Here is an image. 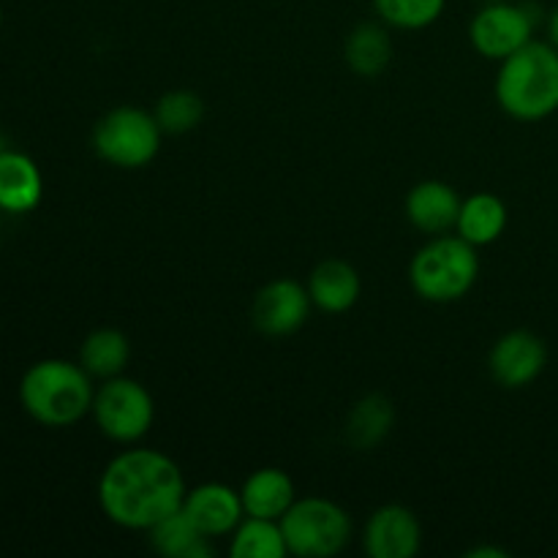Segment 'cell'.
Wrapping results in <instances>:
<instances>
[{"label":"cell","mask_w":558,"mask_h":558,"mask_svg":"<svg viewBox=\"0 0 558 558\" xmlns=\"http://www.w3.org/2000/svg\"><path fill=\"white\" fill-rule=\"evenodd\" d=\"M185 490L183 472L167 452L134 447L104 466L98 505L114 526L147 532L183 507Z\"/></svg>","instance_id":"6da1fadb"},{"label":"cell","mask_w":558,"mask_h":558,"mask_svg":"<svg viewBox=\"0 0 558 558\" xmlns=\"http://www.w3.org/2000/svg\"><path fill=\"white\" fill-rule=\"evenodd\" d=\"M496 101L521 123H539L558 112V49L550 41H532L499 63Z\"/></svg>","instance_id":"7a4b0ae2"},{"label":"cell","mask_w":558,"mask_h":558,"mask_svg":"<svg viewBox=\"0 0 558 558\" xmlns=\"http://www.w3.org/2000/svg\"><path fill=\"white\" fill-rule=\"evenodd\" d=\"M93 376L69 360H38L20 381V403L44 428H69L93 412Z\"/></svg>","instance_id":"3957f363"},{"label":"cell","mask_w":558,"mask_h":558,"mask_svg":"<svg viewBox=\"0 0 558 558\" xmlns=\"http://www.w3.org/2000/svg\"><path fill=\"white\" fill-rule=\"evenodd\" d=\"M480 276V256L461 234L430 238L409 265V283L423 300L436 305L458 303L472 292Z\"/></svg>","instance_id":"277c9868"},{"label":"cell","mask_w":558,"mask_h":558,"mask_svg":"<svg viewBox=\"0 0 558 558\" xmlns=\"http://www.w3.org/2000/svg\"><path fill=\"white\" fill-rule=\"evenodd\" d=\"M289 556L332 558L347 550L352 539V518L341 505L322 496H305L281 518Z\"/></svg>","instance_id":"5b68a950"},{"label":"cell","mask_w":558,"mask_h":558,"mask_svg":"<svg viewBox=\"0 0 558 558\" xmlns=\"http://www.w3.org/2000/svg\"><path fill=\"white\" fill-rule=\"evenodd\" d=\"M161 125L156 114L140 107H114L93 129V150L118 169H142L161 150Z\"/></svg>","instance_id":"8992f818"},{"label":"cell","mask_w":558,"mask_h":558,"mask_svg":"<svg viewBox=\"0 0 558 558\" xmlns=\"http://www.w3.org/2000/svg\"><path fill=\"white\" fill-rule=\"evenodd\" d=\"M93 420L114 445H136L145 439L156 420V401L142 381L114 376L101 381L93 398Z\"/></svg>","instance_id":"52a82bcc"},{"label":"cell","mask_w":558,"mask_h":558,"mask_svg":"<svg viewBox=\"0 0 558 558\" xmlns=\"http://www.w3.org/2000/svg\"><path fill=\"white\" fill-rule=\"evenodd\" d=\"M534 27L537 16L526 3L499 0V3H485L474 14V20L469 22V41L483 58L501 63L532 41Z\"/></svg>","instance_id":"ba28073f"},{"label":"cell","mask_w":558,"mask_h":558,"mask_svg":"<svg viewBox=\"0 0 558 558\" xmlns=\"http://www.w3.org/2000/svg\"><path fill=\"white\" fill-rule=\"evenodd\" d=\"M311 308L314 303H311L308 287L294 278H276L254 294L251 322L267 338L294 336L308 322Z\"/></svg>","instance_id":"9c48e42d"},{"label":"cell","mask_w":558,"mask_h":558,"mask_svg":"<svg viewBox=\"0 0 558 558\" xmlns=\"http://www.w3.org/2000/svg\"><path fill=\"white\" fill-rule=\"evenodd\" d=\"M548 347L532 330H510L490 347L488 371L505 390H523L543 376Z\"/></svg>","instance_id":"30bf717a"},{"label":"cell","mask_w":558,"mask_h":558,"mask_svg":"<svg viewBox=\"0 0 558 558\" xmlns=\"http://www.w3.org/2000/svg\"><path fill=\"white\" fill-rule=\"evenodd\" d=\"M363 548L371 558H412L423 548V526L403 505H385L368 518Z\"/></svg>","instance_id":"8fae6325"},{"label":"cell","mask_w":558,"mask_h":558,"mask_svg":"<svg viewBox=\"0 0 558 558\" xmlns=\"http://www.w3.org/2000/svg\"><path fill=\"white\" fill-rule=\"evenodd\" d=\"M180 510L210 539L229 537L245 518L240 490L229 488L223 483H202L196 488L185 490Z\"/></svg>","instance_id":"7c38bea8"},{"label":"cell","mask_w":558,"mask_h":558,"mask_svg":"<svg viewBox=\"0 0 558 558\" xmlns=\"http://www.w3.org/2000/svg\"><path fill=\"white\" fill-rule=\"evenodd\" d=\"M463 199L445 180H423L407 194V218L428 238L450 234L461 216Z\"/></svg>","instance_id":"4fadbf2b"},{"label":"cell","mask_w":558,"mask_h":558,"mask_svg":"<svg viewBox=\"0 0 558 558\" xmlns=\"http://www.w3.org/2000/svg\"><path fill=\"white\" fill-rule=\"evenodd\" d=\"M308 294L314 308L325 314H347L354 308L363 292L360 272L343 259H325L311 270L308 276Z\"/></svg>","instance_id":"5bb4252c"},{"label":"cell","mask_w":558,"mask_h":558,"mask_svg":"<svg viewBox=\"0 0 558 558\" xmlns=\"http://www.w3.org/2000/svg\"><path fill=\"white\" fill-rule=\"evenodd\" d=\"M44 196V180L36 161L25 153H0V210L11 216L36 210Z\"/></svg>","instance_id":"9a60e30c"},{"label":"cell","mask_w":558,"mask_h":558,"mask_svg":"<svg viewBox=\"0 0 558 558\" xmlns=\"http://www.w3.org/2000/svg\"><path fill=\"white\" fill-rule=\"evenodd\" d=\"M245 515L265 518V521H281L289 507L298 501L294 496V483L283 469L265 466L256 469L240 488Z\"/></svg>","instance_id":"2e32d148"},{"label":"cell","mask_w":558,"mask_h":558,"mask_svg":"<svg viewBox=\"0 0 558 558\" xmlns=\"http://www.w3.org/2000/svg\"><path fill=\"white\" fill-rule=\"evenodd\" d=\"M392 425H396L392 401L387 396H381V392H371V396L360 398L352 407V412H349L343 439H347V445L352 450L368 452L390 436Z\"/></svg>","instance_id":"e0dca14e"},{"label":"cell","mask_w":558,"mask_h":558,"mask_svg":"<svg viewBox=\"0 0 558 558\" xmlns=\"http://www.w3.org/2000/svg\"><path fill=\"white\" fill-rule=\"evenodd\" d=\"M343 60L363 80H376L385 74L392 60V38L385 22H360L343 44Z\"/></svg>","instance_id":"ac0fdd59"},{"label":"cell","mask_w":558,"mask_h":558,"mask_svg":"<svg viewBox=\"0 0 558 558\" xmlns=\"http://www.w3.org/2000/svg\"><path fill=\"white\" fill-rule=\"evenodd\" d=\"M507 229V205L496 194L480 191L463 199L456 232L474 248L496 243Z\"/></svg>","instance_id":"d6986e66"},{"label":"cell","mask_w":558,"mask_h":558,"mask_svg":"<svg viewBox=\"0 0 558 558\" xmlns=\"http://www.w3.org/2000/svg\"><path fill=\"white\" fill-rule=\"evenodd\" d=\"M131 360V341L125 332L114 327H101L93 330L80 347V365L93 376V379H114L123 376L125 365Z\"/></svg>","instance_id":"ffe728a7"},{"label":"cell","mask_w":558,"mask_h":558,"mask_svg":"<svg viewBox=\"0 0 558 558\" xmlns=\"http://www.w3.org/2000/svg\"><path fill=\"white\" fill-rule=\"evenodd\" d=\"M147 539H150V548L156 550V554L167 558L213 556L210 537H205V534L189 521V515H185L183 510L172 512V515L158 521L153 529H147Z\"/></svg>","instance_id":"44dd1931"},{"label":"cell","mask_w":558,"mask_h":558,"mask_svg":"<svg viewBox=\"0 0 558 558\" xmlns=\"http://www.w3.org/2000/svg\"><path fill=\"white\" fill-rule=\"evenodd\" d=\"M229 556L232 558H283L289 556L281 521L245 515L240 526L229 534Z\"/></svg>","instance_id":"7402d4cb"},{"label":"cell","mask_w":558,"mask_h":558,"mask_svg":"<svg viewBox=\"0 0 558 558\" xmlns=\"http://www.w3.org/2000/svg\"><path fill=\"white\" fill-rule=\"evenodd\" d=\"M153 114H156L163 134L183 136L202 123V118H205V101L194 90H169L158 98Z\"/></svg>","instance_id":"603a6c76"},{"label":"cell","mask_w":558,"mask_h":558,"mask_svg":"<svg viewBox=\"0 0 558 558\" xmlns=\"http://www.w3.org/2000/svg\"><path fill=\"white\" fill-rule=\"evenodd\" d=\"M447 0H374V11L396 31H425L445 14Z\"/></svg>","instance_id":"cb8c5ba5"},{"label":"cell","mask_w":558,"mask_h":558,"mask_svg":"<svg viewBox=\"0 0 558 558\" xmlns=\"http://www.w3.org/2000/svg\"><path fill=\"white\" fill-rule=\"evenodd\" d=\"M510 554L501 548H472L466 554V558H507Z\"/></svg>","instance_id":"d4e9b609"},{"label":"cell","mask_w":558,"mask_h":558,"mask_svg":"<svg viewBox=\"0 0 558 558\" xmlns=\"http://www.w3.org/2000/svg\"><path fill=\"white\" fill-rule=\"evenodd\" d=\"M548 41L558 49V5L550 11V16H548Z\"/></svg>","instance_id":"484cf974"},{"label":"cell","mask_w":558,"mask_h":558,"mask_svg":"<svg viewBox=\"0 0 558 558\" xmlns=\"http://www.w3.org/2000/svg\"><path fill=\"white\" fill-rule=\"evenodd\" d=\"M3 150H9V147H5V140H3V136H0V153H3Z\"/></svg>","instance_id":"4316f807"},{"label":"cell","mask_w":558,"mask_h":558,"mask_svg":"<svg viewBox=\"0 0 558 558\" xmlns=\"http://www.w3.org/2000/svg\"><path fill=\"white\" fill-rule=\"evenodd\" d=\"M0 27H3V5H0Z\"/></svg>","instance_id":"83f0119b"},{"label":"cell","mask_w":558,"mask_h":558,"mask_svg":"<svg viewBox=\"0 0 558 558\" xmlns=\"http://www.w3.org/2000/svg\"><path fill=\"white\" fill-rule=\"evenodd\" d=\"M483 3H499V0H483Z\"/></svg>","instance_id":"f1b7e54d"},{"label":"cell","mask_w":558,"mask_h":558,"mask_svg":"<svg viewBox=\"0 0 558 558\" xmlns=\"http://www.w3.org/2000/svg\"><path fill=\"white\" fill-rule=\"evenodd\" d=\"M0 213H3V210H0Z\"/></svg>","instance_id":"f546056e"}]
</instances>
